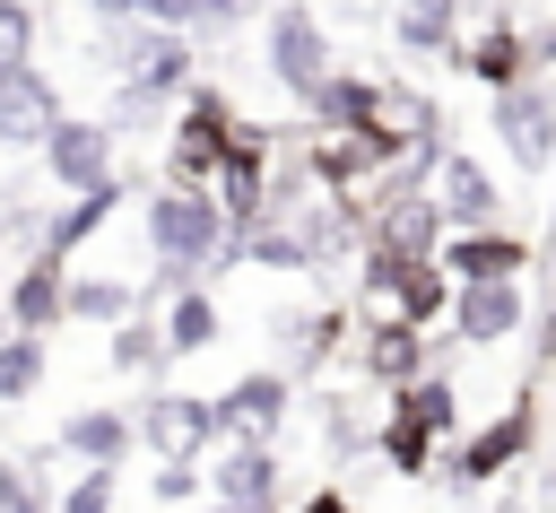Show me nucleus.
<instances>
[{
	"instance_id": "nucleus-1",
	"label": "nucleus",
	"mask_w": 556,
	"mask_h": 513,
	"mask_svg": "<svg viewBox=\"0 0 556 513\" xmlns=\"http://www.w3.org/2000/svg\"><path fill=\"white\" fill-rule=\"evenodd\" d=\"M226 243H235V226H226V209H217L208 183H165L148 200V252H156L165 287H191L200 270H235Z\"/></svg>"
},
{
	"instance_id": "nucleus-2",
	"label": "nucleus",
	"mask_w": 556,
	"mask_h": 513,
	"mask_svg": "<svg viewBox=\"0 0 556 513\" xmlns=\"http://www.w3.org/2000/svg\"><path fill=\"white\" fill-rule=\"evenodd\" d=\"M261 61H269V78L304 104L330 70H339V52H330V26H321V9L313 0H278V9H261Z\"/></svg>"
},
{
	"instance_id": "nucleus-3",
	"label": "nucleus",
	"mask_w": 556,
	"mask_h": 513,
	"mask_svg": "<svg viewBox=\"0 0 556 513\" xmlns=\"http://www.w3.org/2000/svg\"><path fill=\"white\" fill-rule=\"evenodd\" d=\"M113 70H122V87L130 96H148V104H174L191 78H200V52H191V35L182 26H148V17H130V35L122 43H96Z\"/></svg>"
},
{
	"instance_id": "nucleus-4",
	"label": "nucleus",
	"mask_w": 556,
	"mask_h": 513,
	"mask_svg": "<svg viewBox=\"0 0 556 513\" xmlns=\"http://www.w3.org/2000/svg\"><path fill=\"white\" fill-rule=\"evenodd\" d=\"M235 130H243V113L226 104V87L191 78V87L174 96V148H165V183H208V174H217V157L235 148Z\"/></svg>"
},
{
	"instance_id": "nucleus-5",
	"label": "nucleus",
	"mask_w": 556,
	"mask_h": 513,
	"mask_svg": "<svg viewBox=\"0 0 556 513\" xmlns=\"http://www.w3.org/2000/svg\"><path fill=\"white\" fill-rule=\"evenodd\" d=\"M486 122H495V148H504L521 174H547V165H556V87H547L539 70L513 78V87H495Z\"/></svg>"
},
{
	"instance_id": "nucleus-6",
	"label": "nucleus",
	"mask_w": 556,
	"mask_h": 513,
	"mask_svg": "<svg viewBox=\"0 0 556 513\" xmlns=\"http://www.w3.org/2000/svg\"><path fill=\"white\" fill-rule=\"evenodd\" d=\"M130 426H139V443H148L156 461H200V452L217 443V400H200V391H174V383H165V391H148V400H139V417H130Z\"/></svg>"
},
{
	"instance_id": "nucleus-7",
	"label": "nucleus",
	"mask_w": 556,
	"mask_h": 513,
	"mask_svg": "<svg viewBox=\"0 0 556 513\" xmlns=\"http://www.w3.org/2000/svg\"><path fill=\"white\" fill-rule=\"evenodd\" d=\"M43 174H52V191H87V183H104L113 174V122H78V113H61L52 130H43Z\"/></svg>"
},
{
	"instance_id": "nucleus-8",
	"label": "nucleus",
	"mask_w": 556,
	"mask_h": 513,
	"mask_svg": "<svg viewBox=\"0 0 556 513\" xmlns=\"http://www.w3.org/2000/svg\"><path fill=\"white\" fill-rule=\"evenodd\" d=\"M434 261L452 270V287H469V278H530V243L504 235V226H443Z\"/></svg>"
},
{
	"instance_id": "nucleus-9",
	"label": "nucleus",
	"mask_w": 556,
	"mask_h": 513,
	"mask_svg": "<svg viewBox=\"0 0 556 513\" xmlns=\"http://www.w3.org/2000/svg\"><path fill=\"white\" fill-rule=\"evenodd\" d=\"M434 209H443V226H504V191H495V174L478 165V157H460V148H443L434 157Z\"/></svg>"
},
{
	"instance_id": "nucleus-10",
	"label": "nucleus",
	"mask_w": 556,
	"mask_h": 513,
	"mask_svg": "<svg viewBox=\"0 0 556 513\" xmlns=\"http://www.w3.org/2000/svg\"><path fill=\"white\" fill-rule=\"evenodd\" d=\"M122 200H130V183L122 174H104V183H87V191H61V209H43V235H35V252H52V261H70L96 226H113L122 217Z\"/></svg>"
},
{
	"instance_id": "nucleus-11",
	"label": "nucleus",
	"mask_w": 556,
	"mask_h": 513,
	"mask_svg": "<svg viewBox=\"0 0 556 513\" xmlns=\"http://www.w3.org/2000/svg\"><path fill=\"white\" fill-rule=\"evenodd\" d=\"M287 409H295V383L278 374V365H261V374H235L226 391H217V435H278L287 426Z\"/></svg>"
},
{
	"instance_id": "nucleus-12",
	"label": "nucleus",
	"mask_w": 556,
	"mask_h": 513,
	"mask_svg": "<svg viewBox=\"0 0 556 513\" xmlns=\"http://www.w3.org/2000/svg\"><path fill=\"white\" fill-rule=\"evenodd\" d=\"M52 122H61V87L35 61H9L0 70V148H43Z\"/></svg>"
},
{
	"instance_id": "nucleus-13",
	"label": "nucleus",
	"mask_w": 556,
	"mask_h": 513,
	"mask_svg": "<svg viewBox=\"0 0 556 513\" xmlns=\"http://www.w3.org/2000/svg\"><path fill=\"white\" fill-rule=\"evenodd\" d=\"M61 287H70V261L26 252V261L9 270V287H0V322H9V330H61Z\"/></svg>"
},
{
	"instance_id": "nucleus-14",
	"label": "nucleus",
	"mask_w": 556,
	"mask_h": 513,
	"mask_svg": "<svg viewBox=\"0 0 556 513\" xmlns=\"http://www.w3.org/2000/svg\"><path fill=\"white\" fill-rule=\"evenodd\" d=\"M208 496L235 504V513L278 504V452H269L261 435H226V452H217V470H208Z\"/></svg>"
},
{
	"instance_id": "nucleus-15",
	"label": "nucleus",
	"mask_w": 556,
	"mask_h": 513,
	"mask_svg": "<svg viewBox=\"0 0 556 513\" xmlns=\"http://www.w3.org/2000/svg\"><path fill=\"white\" fill-rule=\"evenodd\" d=\"M443 313H452V330L469 348H495V339L521 330V278H469V287H452Z\"/></svg>"
},
{
	"instance_id": "nucleus-16",
	"label": "nucleus",
	"mask_w": 556,
	"mask_h": 513,
	"mask_svg": "<svg viewBox=\"0 0 556 513\" xmlns=\"http://www.w3.org/2000/svg\"><path fill=\"white\" fill-rule=\"evenodd\" d=\"M530 435H539V417H530V400H513L495 426H478V435L452 452V478H469V487H478V478H504V470L530 452Z\"/></svg>"
},
{
	"instance_id": "nucleus-17",
	"label": "nucleus",
	"mask_w": 556,
	"mask_h": 513,
	"mask_svg": "<svg viewBox=\"0 0 556 513\" xmlns=\"http://www.w3.org/2000/svg\"><path fill=\"white\" fill-rule=\"evenodd\" d=\"M304 122H313V130H374V122H382V78L330 70V78L304 96Z\"/></svg>"
},
{
	"instance_id": "nucleus-18",
	"label": "nucleus",
	"mask_w": 556,
	"mask_h": 513,
	"mask_svg": "<svg viewBox=\"0 0 556 513\" xmlns=\"http://www.w3.org/2000/svg\"><path fill=\"white\" fill-rule=\"evenodd\" d=\"M460 70H469V78H486V96H495V87H513V78H530V70H539V43H530L513 17H495L486 35H460Z\"/></svg>"
},
{
	"instance_id": "nucleus-19",
	"label": "nucleus",
	"mask_w": 556,
	"mask_h": 513,
	"mask_svg": "<svg viewBox=\"0 0 556 513\" xmlns=\"http://www.w3.org/2000/svg\"><path fill=\"white\" fill-rule=\"evenodd\" d=\"M460 9H469V0H391L400 52H426V61H452V70H460Z\"/></svg>"
},
{
	"instance_id": "nucleus-20",
	"label": "nucleus",
	"mask_w": 556,
	"mask_h": 513,
	"mask_svg": "<svg viewBox=\"0 0 556 513\" xmlns=\"http://www.w3.org/2000/svg\"><path fill=\"white\" fill-rule=\"evenodd\" d=\"M130 443H139L130 409H70V417H61V452H70V461H104V470H122Z\"/></svg>"
},
{
	"instance_id": "nucleus-21",
	"label": "nucleus",
	"mask_w": 556,
	"mask_h": 513,
	"mask_svg": "<svg viewBox=\"0 0 556 513\" xmlns=\"http://www.w3.org/2000/svg\"><path fill=\"white\" fill-rule=\"evenodd\" d=\"M365 374L382 383V391H400L408 374H426V330L417 322H391V313H374V330H365Z\"/></svg>"
},
{
	"instance_id": "nucleus-22",
	"label": "nucleus",
	"mask_w": 556,
	"mask_h": 513,
	"mask_svg": "<svg viewBox=\"0 0 556 513\" xmlns=\"http://www.w3.org/2000/svg\"><path fill=\"white\" fill-rule=\"evenodd\" d=\"M122 313H139V287L113 278V270H87V278L61 287V322H104V330H113Z\"/></svg>"
},
{
	"instance_id": "nucleus-23",
	"label": "nucleus",
	"mask_w": 556,
	"mask_h": 513,
	"mask_svg": "<svg viewBox=\"0 0 556 513\" xmlns=\"http://www.w3.org/2000/svg\"><path fill=\"white\" fill-rule=\"evenodd\" d=\"M217 330H226L217 296H208V287H174V304H165V348H174V356H200V348H217Z\"/></svg>"
},
{
	"instance_id": "nucleus-24",
	"label": "nucleus",
	"mask_w": 556,
	"mask_h": 513,
	"mask_svg": "<svg viewBox=\"0 0 556 513\" xmlns=\"http://www.w3.org/2000/svg\"><path fill=\"white\" fill-rule=\"evenodd\" d=\"M104 356H113V374H165V365H174L165 322H148V313H122L113 339H104Z\"/></svg>"
},
{
	"instance_id": "nucleus-25",
	"label": "nucleus",
	"mask_w": 556,
	"mask_h": 513,
	"mask_svg": "<svg viewBox=\"0 0 556 513\" xmlns=\"http://www.w3.org/2000/svg\"><path fill=\"white\" fill-rule=\"evenodd\" d=\"M391 417H408V426H426V435H452V426H460V391H452L443 374H408V383L391 391Z\"/></svg>"
},
{
	"instance_id": "nucleus-26",
	"label": "nucleus",
	"mask_w": 556,
	"mask_h": 513,
	"mask_svg": "<svg viewBox=\"0 0 556 513\" xmlns=\"http://www.w3.org/2000/svg\"><path fill=\"white\" fill-rule=\"evenodd\" d=\"M52 374V348L43 330H0V400H35Z\"/></svg>"
},
{
	"instance_id": "nucleus-27",
	"label": "nucleus",
	"mask_w": 556,
	"mask_h": 513,
	"mask_svg": "<svg viewBox=\"0 0 556 513\" xmlns=\"http://www.w3.org/2000/svg\"><path fill=\"white\" fill-rule=\"evenodd\" d=\"M374 443H382V461H391L400 478H426V470H434V435H426V426H408V417H382V435H374Z\"/></svg>"
},
{
	"instance_id": "nucleus-28",
	"label": "nucleus",
	"mask_w": 556,
	"mask_h": 513,
	"mask_svg": "<svg viewBox=\"0 0 556 513\" xmlns=\"http://www.w3.org/2000/svg\"><path fill=\"white\" fill-rule=\"evenodd\" d=\"M113 496H122V470H104V461H78V478H70V496H61L52 513H113Z\"/></svg>"
},
{
	"instance_id": "nucleus-29",
	"label": "nucleus",
	"mask_w": 556,
	"mask_h": 513,
	"mask_svg": "<svg viewBox=\"0 0 556 513\" xmlns=\"http://www.w3.org/2000/svg\"><path fill=\"white\" fill-rule=\"evenodd\" d=\"M339 330H348V313H295V322H287V348H295V365H321V356L339 348Z\"/></svg>"
},
{
	"instance_id": "nucleus-30",
	"label": "nucleus",
	"mask_w": 556,
	"mask_h": 513,
	"mask_svg": "<svg viewBox=\"0 0 556 513\" xmlns=\"http://www.w3.org/2000/svg\"><path fill=\"white\" fill-rule=\"evenodd\" d=\"M35 61V0H0V70Z\"/></svg>"
},
{
	"instance_id": "nucleus-31",
	"label": "nucleus",
	"mask_w": 556,
	"mask_h": 513,
	"mask_svg": "<svg viewBox=\"0 0 556 513\" xmlns=\"http://www.w3.org/2000/svg\"><path fill=\"white\" fill-rule=\"evenodd\" d=\"M269 0H200V26L191 35H235V26H252Z\"/></svg>"
},
{
	"instance_id": "nucleus-32",
	"label": "nucleus",
	"mask_w": 556,
	"mask_h": 513,
	"mask_svg": "<svg viewBox=\"0 0 556 513\" xmlns=\"http://www.w3.org/2000/svg\"><path fill=\"white\" fill-rule=\"evenodd\" d=\"M156 496H165V504H191V496H200V461H165V470H156Z\"/></svg>"
},
{
	"instance_id": "nucleus-33",
	"label": "nucleus",
	"mask_w": 556,
	"mask_h": 513,
	"mask_svg": "<svg viewBox=\"0 0 556 513\" xmlns=\"http://www.w3.org/2000/svg\"><path fill=\"white\" fill-rule=\"evenodd\" d=\"M139 17H148V26H182V35H191V26H200V0H139Z\"/></svg>"
},
{
	"instance_id": "nucleus-34",
	"label": "nucleus",
	"mask_w": 556,
	"mask_h": 513,
	"mask_svg": "<svg viewBox=\"0 0 556 513\" xmlns=\"http://www.w3.org/2000/svg\"><path fill=\"white\" fill-rule=\"evenodd\" d=\"M17 504H35V487H26L17 461H0V513H17Z\"/></svg>"
},
{
	"instance_id": "nucleus-35",
	"label": "nucleus",
	"mask_w": 556,
	"mask_h": 513,
	"mask_svg": "<svg viewBox=\"0 0 556 513\" xmlns=\"http://www.w3.org/2000/svg\"><path fill=\"white\" fill-rule=\"evenodd\" d=\"M295 513H348V496H339V487H313V496H304Z\"/></svg>"
},
{
	"instance_id": "nucleus-36",
	"label": "nucleus",
	"mask_w": 556,
	"mask_h": 513,
	"mask_svg": "<svg viewBox=\"0 0 556 513\" xmlns=\"http://www.w3.org/2000/svg\"><path fill=\"white\" fill-rule=\"evenodd\" d=\"M87 9H96V17H113V26H130V17H139V0H87Z\"/></svg>"
},
{
	"instance_id": "nucleus-37",
	"label": "nucleus",
	"mask_w": 556,
	"mask_h": 513,
	"mask_svg": "<svg viewBox=\"0 0 556 513\" xmlns=\"http://www.w3.org/2000/svg\"><path fill=\"white\" fill-rule=\"evenodd\" d=\"M539 356H547V365H556V304H547V313H539Z\"/></svg>"
},
{
	"instance_id": "nucleus-38",
	"label": "nucleus",
	"mask_w": 556,
	"mask_h": 513,
	"mask_svg": "<svg viewBox=\"0 0 556 513\" xmlns=\"http://www.w3.org/2000/svg\"><path fill=\"white\" fill-rule=\"evenodd\" d=\"M200 513H235V504H217V496H208V504H200Z\"/></svg>"
},
{
	"instance_id": "nucleus-39",
	"label": "nucleus",
	"mask_w": 556,
	"mask_h": 513,
	"mask_svg": "<svg viewBox=\"0 0 556 513\" xmlns=\"http://www.w3.org/2000/svg\"><path fill=\"white\" fill-rule=\"evenodd\" d=\"M17 513H43V496H35V504H17Z\"/></svg>"
},
{
	"instance_id": "nucleus-40",
	"label": "nucleus",
	"mask_w": 556,
	"mask_h": 513,
	"mask_svg": "<svg viewBox=\"0 0 556 513\" xmlns=\"http://www.w3.org/2000/svg\"><path fill=\"white\" fill-rule=\"evenodd\" d=\"M495 513H521V504H495Z\"/></svg>"
},
{
	"instance_id": "nucleus-41",
	"label": "nucleus",
	"mask_w": 556,
	"mask_h": 513,
	"mask_svg": "<svg viewBox=\"0 0 556 513\" xmlns=\"http://www.w3.org/2000/svg\"><path fill=\"white\" fill-rule=\"evenodd\" d=\"M547 61H556V43H547Z\"/></svg>"
}]
</instances>
